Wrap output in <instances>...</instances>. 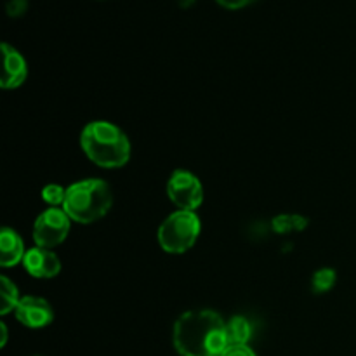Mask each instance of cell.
<instances>
[{
    "label": "cell",
    "mask_w": 356,
    "mask_h": 356,
    "mask_svg": "<svg viewBox=\"0 0 356 356\" xmlns=\"http://www.w3.org/2000/svg\"><path fill=\"white\" fill-rule=\"evenodd\" d=\"M174 346L183 356H221L228 348L226 323L209 309L184 313L174 325Z\"/></svg>",
    "instance_id": "cell-1"
},
{
    "label": "cell",
    "mask_w": 356,
    "mask_h": 356,
    "mask_svg": "<svg viewBox=\"0 0 356 356\" xmlns=\"http://www.w3.org/2000/svg\"><path fill=\"white\" fill-rule=\"evenodd\" d=\"M80 145L94 163L106 169L125 165L131 156L127 136L110 122H90L80 136Z\"/></svg>",
    "instance_id": "cell-2"
},
{
    "label": "cell",
    "mask_w": 356,
    "mask_h": 356,
    "mask_svg": "<svg viewBox=\"0 0 356 356\" xmlns=\"http://www.w3.org/2000/svg\"><path fill=\"white\" fill-rule=\"evenodd\" d=\"M111 204H113V195L110 186L101 179H87L72 184L66 190L63 211L73 221L89 225L106 216Z\"/></svg>",
    "instance_id": "cell-3"
},
{
    "label": "cell",
    "mask_w": 356,
    "mask_h": 356,
    "mask_svg": "<svg viewBox=\"0 0 356 356\" xmlns=\"http://www.w3.org/2000/svg\"><path fill=\"white\" fill-rule=\"evenodd\" d=\"M200 235V219L191 211H177L162 222L159 242L165 252L181 254L195 245Z\"/></svg>",
    "instance_id": "cell-4"
},
{
    "label": "cell",
    "mask_w": 356,
    "mask_h": 356,
    "mask_svg": "<svg viewBox=\"0 0 356 356\" xmlns=\"http://www.w3.org/2000/svg\"><path fill=\"white\" fill-rule=\"evenodd\" d=\"M70 232V216L59 209H49L42 212L33 226V238L37 247L51 249L65 242Z\"/></svg>",
    "instance_id": "cell-5"
},
{
    "label": "cell",
    "mask_w": 356,
    "mask_h": 356,
    "mask_svg": "<svg viewBox=\"0 0 356 356\" xmlns=\"http://www.w3.org/2000/svg\"><path fill=\"white\" fill-rule=\"evenodd\" d=\"M167 195L179 211L193 212L204 200V188L197 176L186 170H176L167 183Z\"/></svg>",
    "instance_id": "cell-6"
},
{
    "label": "cell",
    "mask_w": 356,
    "mask_h": 356,
    "mask_svg": "<svg viewBox=\"0 0 356 356\" xmlns=\"http://www.w3.org/2000/svg\"><path fill=\"white\" fill-rule=\"evenodd\" d=\"M16 316L23 325L31 327V329H40V327L49 325L54 318L51 305L45 299L28 296L19 301L16 308Z\"/></svg>",
    "instance_id": "cell-7"
},
{
    "label": "cell",
    "mask_w": 356,
    "mask_h": 356,
    "mask_svg": "<svg viewBox=\"0 0 356 356\" xmlns=\"http://www.w3.org/2000/svg\"><path fill=\"white\" fill-rule=\"evenodd\" d=\"M23 264L28 273L35 278H52L61 271L59 257L44 247H35L28 250Z\"/></svg>",
    "instance_id": "cell-8"
},
{
    "label": "cell",
    "mask_w": 356,
    "mask_h": 356,
    "mask_svg": "<svg viewBox=\"0 0 356 356\" xmlns=\"http://www.w3.org/2000/svg\"><path fill=\"white\" fill-rule=\"evenodd\" d=\"M3 52V75H2V87L3 89H14L19 87L24 82L28 75L26 63L24 58L10 45L2 44Z\"/></svg>",
    "instance_id": "cell-9"
},
{
    "label": "cell",
    "mask_w": 356,
    "mask_h": 356,
    "mask_svg": "<svg viewBox=\"0 0 356 356\" xmlns=\"http://www.w3.org/2000/svg\"><path fill=\"white\" fill-rule=\"evenodd\" d=\"M24 256L26 252H24L23 240L19 238V235L14 229L3 228L0 233V264L3 268L14 266L23 261Z\"/></svg>",
    "instance_id": "cell-10"
},
{
    "label": "cell",
    "mask_w": 356,
    "mask_h": 356,
    "mask_svg": "<svg viewBox=\"0 0 356 356\" xmlns=\"http://www.w3.org/2000/svg\"><path fill=\"white\" fill-rule=\"evenodd\" d=\"M226 334H228V346L247 344L252 334V327L243 316H235L232 322L226 323Z\"/></svg>",
    "instance_id": "cell-11"
},
{
    "label": "cell",
    "mask_w": 356,
    "mask_h": 356,
    "mask_svg": "<svg viewBox=\"0 0 356 356\" xmlns=\"http://www.w3.org/2000/svg\"><path fill=\"white\" fill-rule=\"evenodd\" d=\"M306 226H308V219L302 218V216L284 214L273 219V229L277 233H282V235L291 232H301Z\"/></svg>",
    "instance_id": "cell-12"
},
{
    "label": "cell",
    "mask_w": 356,
    "mask_h": 356,
    "mask_svg": "<svg viewBox=\"0 0 356 356\" xmlns=\"http://www.w3.org/2000/svg\"><path fill=\"white\" fill-rule=\"evenodd\" d=\"M0 285H2V302H0V313L7 315L9 312L17 308L21 299H17V289L7 277H0Z\"/></svg>",
    "instance_id": "cell-13"
},
{
    "label": "cell",
    "mask_w": 356,
    "mask_h": 356,
    "mask_svg": "<svg viewBox=\"0 0 356 356\" xmlns=\"http://www.w3.org/2000/svg\"><path fill=\"white\" fill-rule=\"evenodd\" d=\"M334 284H336V271L329 270V268L316 271L315 277H313V289L316 292L330 291Z\"/></svg>",
    "instance_id": "cell-14"
},
{
    "label": "cell",
    "mask_w": 356,
    "mask_h": 356,
    "mask_svg": "<svg viewBox=\"0 0 356 356\" xmlns=\"http://www.w3.org/2000/svg\"><path fill=\"white\" fill-rule=\"evenodd\" d=\"M42 198L47 202L49 205H63L66 200V190L58 186V184H49L42 190Z\"/></svg>",
    "instance_id": "cell-15"
},
{
    "label": "cell",
    "mask_w": 356,
    "mask_h": 356,
    "mask_svg": "<svg viewBox=\"0 0 356 356\" xmlns=\"http://www.w3.org/2000/svg\"><path fill=\"white\" fill-rule=\"evenodd\" d=\"M221 356H256V353L247 344H235V346L226 348Z\"/></svg>",
    "instance_id": "cell-16"
},
{
    "label": "cell",
    "mask_w": 356,
    "mask_h": 356,
    "mask_svg": "<svg viewBox=\"0 0 356 356\" xmlns=\"http://www.w3.org/2000/svg\"><path fill=\"white\" fill-rule=\"evenodd\" d=\"M28 2L26 0H10L9 6H7V10H9L10 16H19L26 10Z\"/></svg>",
    "instance_id": "cell-17"
},
{
    "label": "cell",
    "mask_w": 356,
    "mask_h": 356,
    "mask_svg": "<svg viewBox=\"0 0 356 356\" xmlns=\"http://www.w3.org/2000/svg\"><path fill=\"white\" fill-rule=\"evenodd\" d=\"M252 2H256V0H218V3H221L226 9H242Z\"/></svg>",
    "instance_id": "cell-18"
},
{
    "label": "cell",
    "mask_w": 356,
    "mask_h": 356,
    "mask_svg": "<svg viewBox=\"0 0 356 356\" xmlns=\"http://www.w3.org/2000/svg\"><path fill=\"white\" fill-rule=\"evenodd\" d=\"M0 330H2V343H0V346H6V343H7V327H6V323H2V325H0Z\"/></svg>",
    "instance_id": "cell-19"
},
{
    "label": "cell",
    "mask_w": 356,
    "mask_h": 356,
    "mask_svg": "<svg viewBox=\"0 0 356 356\" xmlns=\"http://www.w3.org/2000/svg\"><path fill=\"white\" fill-rule=\"evenodd\" d=\"M179 2H181V3H183V6H184V7H188V6H190V3H191V2H193V0H179Z\"/></svg>",
    "instance_id": "cell-20"
}]
</instances>
